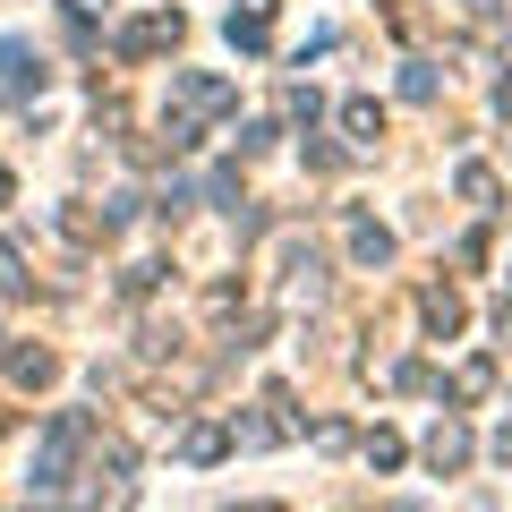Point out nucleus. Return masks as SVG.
<instances>
[{"label": "nucleus", "instance_id": "obj_8", "mask_svg": "<svg viewBox=\"0 0 512 512\" xmlns=\"http://www.w3.org/2000/svg\"><path fill=\"white\" fill-rule=\"evenodd\" d=\"M453 188H461L470 205H495V171H487V163H461V171H453Z\"/></svg>", "mask_w": 512, "mask_h": 512}, {"label": "nucleus", "instance_id": "obj_12", "mask_svg": "<svg viewBox=\"0 0 512 512\" xmlns=\"http://www.w3.org/2000/svg\"><path fill=\"white\" fill-rule=\"evenodd\" d=\"M231 43H239V52H265V18H239V9H231Z\"/></svg>", "mask_w": 512, "mask_h": 512}, {"label": "nucleus", "instance_id": "obj_11", "mask_svg": "<svg viewBox=\"0 0 512 512\" xmlns=\"http://www.w3.org/2000/svg\"><path fill=\"white\" fill-rule=\"evenodd\" d=\"M487 384H495V367H487V359H470V367H461V376H453V393H461V402H478Z\"/></svg>", "mask_w": 512, "mask_h": 512}, {"label": "nucleus", "instance_id": "obj_2", "mask_svg": "<svg viewBox=\"0 0 512 512\" xmlns=\"http://www.w3.org/2000/svg\"><path fill=\"white\" fill-rule=\"evenodd\" d=\"M154 43H180V9H163V18H137V26L120 35V60H146Z\"/></svg>", "mask_w": 512, "mask_h": 512}, {"label": "nucleus", "instance_id": "obj_14", "mask_svg": "<svg viewBox=\"0 0 512 512\" xmlns=\"http://www.w3.org/2000/svg\"><path fill=\"white\" fill-rule=\"evenodd\" d=\"M103 9H111V0H69V18H77V26H94Z\"/></svg>", "mask_w": 512, "mask_h": 512}, {"label": "nucleus", "instance_id": "obj_10", "mask_svg": "<svg viewBox=\"0 0 512 512\" xmlns=\"http://www.w3.org/2000/svg\"><path fill=\"white\" fill-rule=\"evenodd\" d=\"M402 94H410V103H436V69H427V60H410V69H402Z\"/></svg>", "mask_w": 512, "mask_h": 512}, {"label": "nucleus", "instance_id": "obj_6", "mask_svg": "<svg viewBox=\"0 0 512 512\" xmlns=\"http://www.w3.org/2000/svg\"><path fill=\"white\" fill-rule=\"evenodd\" d=\"M427 461H436V470H461V461H470V436H461V427L444 419L436 436H427Z\"/></svg>", "mask_w": 512, "mask_h": 512}, {"label": "nucleus", "instance_id": "obj_13", "mask_svg": "<svg viewBox=\"0 0 512 512\" xmlns=\"http://www.w3.org/2000/svg\"><path fill=\"white\" fill-rule=\"evenodd\" d=\"M367 461H376V470H393V461H402V436H384V427H376V436H367Z\"/></svg>", "mask_w": 512, "mask_h": 512}, {"label": "nucleus", "instance_id": "obj_15", "mask_svg": "<svg viewBox=\"0 0 512 512\" xmlns=\"http://www.w3.org/2000/svg\"><path fill=\"white\" fill-rule=\"evenodd\" d=\"M495 461H504V470H512V419L495 427Z\"/></svg>", "mask_w": 512, "mask_h": 512}, {"label": "nucleus", "instance_id": "obj_1", "mask_svg": "<svg viewBox=\"0 0 512 512\" xmlns=\"http://www.w3.org/2000/svg\"><path fill=\"white\" fill-rule=\"evenodd\" d=\"M0 86H9V94H43V52H35V43L0 35Z\"/></svg>", "mask_w": 512, "mask_h": 512}, {"label": "nucleus", "instance_id": "obj_7", "mask_svg": "<svg viewBox=\"0 0 512 512\" xmlns=\"http://www.w3.org/2000/svg\"><path fill=\"white\" fill-rule=\"evenodd\" d=\"M419 308H427V325H436V333H444V342H453V333H461V299H453V291H444V282H436V291H427V299H419Z\"/></svg>", "mask_w": 512, "mask_h": 512}, {"label": "nucleus", "instance_id": "obj_4", "mask_svg": "<svg viewBox=\"0 0 512 512\" xmlns=\"http://www.w3.org/2000/svg\"><path fill=\"white\" fill-rule=\"evenodd\" d=\"M350 256H359V265H393V231H384V222H350Z\"/></svg>", "mask_w": 512, "mask_h": 512}, {"label": "nucleus", "instance_id": "obj_3", "mask_svg": "<svg viewBox=\"0 0 512 512\" xmlns=\"http://www.w3.org/2000/svg\"><path fill=\"white\" fill-rule=\"evenodd\" d=\"M171 94H180L188 111H231V86H222V77H205V69H180V77H171Z\"/></svg>", "mask_w": 512, "mask_h": 512}, {"label": "nucleus", "instance_id": "obj_16", "mask_svg": "<svg viewBox=\"0 0 512 512\" xmlns=\"http://www.w3.org/2000/svg\"><path fill=\"white\" fill-rule=\"evenodd\" d=\"M0 205H9V171H0Z\"/></svg>", "mask_w": 512, "mask_h": 512}, {"label": "nucleus", "instance_id": "obj_5", "mask_svg": "<svg viewBox=\"0 0 512 512\" xmlns=\"http://www.w3.org/2000/svg\"><path fill=\"white\" fill-rule=\"evenodd\" d=\"M342 128L359 137V146H376V137H384V103H367V94H350V103H342Z\"/></svg>", "mask_w": 512, "mask_h": 512}, {"label": "nucleus", "instance_id": "obj_9", "mask_svg": "<svg viewBox=\"0 0 512 512\" xmlns=\"http://www.w3.org/2000/svg\"><path fill=\"white\" fill-rule=\"evenodd\" d=\"M222 444H231V436H222V427H188V436H180V453H188V461H214Z\"/></svg>", "mask_w": 512, "mask_h": 512}]
</instances>
